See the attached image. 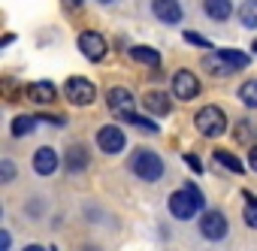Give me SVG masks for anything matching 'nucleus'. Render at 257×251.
<instances>
[{
  "label": "nucleus",
  "mask_w": 257,
  "mask_h": 251,
  "mask_svg": "<svg viewBox=\"0 0 257 251\" xmlns=\"http://www.w3.org/2000/svg\"><path fill=\"white\" fill-rule=\"evenodd\" d=\"M167 206H170V215H173L176 221H191L194 215L206 212V209H203V206H206V197H203V191H200L194 182H188V185H182L176 194H170Z\"/></svg>",
  "instance_id": "1"
},
{
  "label": "nucleus",
  "mask_w": 257,
  "mask_h": 251,
  "mask_svg": "<svg viewBox=\"0 0 257 251\" xmlns=\"http://www.w3.org/2000/svg\"><path fill=\"white\" fill-rule=\"evenodd\" d=\"M131 170H134V176L143 179V182H158V179L164 176V161H161V155L152 152V149H137L134 158H131Z\"/></svg>",
  "instance_id": "2"
},
{
  "label": "nucleus",
  "mask_w": 257,
  "mask_h": 251,
  "mask_svg": "<svg viewBox=\"0 0 257 251\" xmlns=\"http://www.w3.org/2000/svg\"><path fill=\"white\" fill-rule=\"evenodd\" d=\"M194 124H197V131H200L203 137L218 140V137L227 134V112H224L221 106H203V109L197 112Z\"/></svg>",
  "instance_id": "3"
},
{
  "label": "nucleus",
  "mask_w": 257,
  "mask_h": 251,
  "mask_svg": "<svg viewBox=\"0 0 257 251\" xmlns=\"http://www.w3.org/2000/svg\"><path fill=\"white\" fill-rule=\"evenodd\" d=\"M230 233V221L221 209H206L200 215V236L209 239V242H224Z\"/></svg>",
  "instance_id": "4"
},
{
  "label": "nucleus",
  "mask_w": 257,
  "mask_h": 251,
  "mask_svg": "<svg viewBox=\"0 0 257 251\" xmlns=\"http://www.w3.org/2000/svg\"><path fill=\"white\" fill-rule=\"evenodd\" d=\"M64 94H67V100H70L73 106H91V103L97 100V88H94V82H88L85 76H70L67 85H64Z\"/></svg>",
  "instance_id": "5"
},
{
  "label": "nucleus",
  "mask_w": 257,
  "mask_h": 251,
  "mask_svg": "<svg viewBox=\"0 0 257 251\" xmlns=\"http://www.w3.org/2000/svg\"><path fill=\"white\" fill-rule=\"evenodd\" d=\"M97 146L103 155H121L127 149V134L118 128V124H103L97 131Z\"/></svg>",
  "instance_id": "6"
},
{
  "label": "nucleus",
  "mask_w": 257,
  "mask_h": 251,
  "mask_svg": "<svg viewBox=\"0 0 257 251\" xmlns=\"http://www.w3.org/2000/svg\"><path fill=\"white\" fill-rule=\"evenodd\" d=\"M76 46H79V52H82L88 61H94V64H97V61H103V58H106V52H109L106 37H103V34H97V31H82Z\"/></svg>",
  "instance_id": "7"
},
{
  "label": "nucleus",
  "mask_w": 257,
  "mask_h": 251,
  "mask_svg": "<svg viewBox=\"0 0 257 251\" xmlns=\"http://www.w3.org/2000/svg\"><path fill=\"white\" fill-rule=\"evenodd\" d=\"M200 94H203V85H200V79H197L191 70H179V73L173 76V97H176V100L188 103V100H194V97H200Z\"/></svg>",
  "instance_id": "8"
},
{
  "label": "nucleus",
  "mask_w": 257,
  "mask_h": 251,
  "mask_svg": "<svg viewBox=\"0 0 257 251\" xmlns=\"http://www.w3.org/2000/svg\"><path fill=\"white\" fill-rule=\"evenodd\" d=\"M143 106H146V112L155 115V118L173 115V97H170L167 91H149V94L143 97Z\"/></svg>",
  "instance_id": "9"
},
{
  "label": "nucleus",
  "mask_w": 257,
  "mask_h": 251,
  "mask_svg": "<svg viewBox=\"0 0 257 251\" xmlns=\"http://www.w3.org/2000/svg\"><path fill=\"white\" fill-rule=\"evenodd\" d=\"M88 164H91V152H88L82 143H70L67 152H64V167H67L70 173H85Z\"/></svg>",
  "instance_id": "10"
},
{
  "label": "nucleus",
  "mask_w": 257,
  "mask_h": 251,
  "mask_svg": "<svg viewBox=\"0 0 257 251\" xmlns=\"http://www.w3.org/2000/svg\"><path fill=\"white\" fill-rule=\"evenodd\" d=\"M34 170H37V176H52L58 167H61V161H58V152L52 149V146H40L37 152H34Z\"/></svg>",
  "instance_id": "11"
},
{
  "label": "nucleus",
  "mask_w": 257,
  "mask_h": 251,
  "mask_svg": "<svg viewBox=\"0 0 257 251\" xmlns=\"http://www.w3.org/2000/svg\"><path fill=\"white\" fill-rule=\"evenodd\" d=\"M152 13L164 25H179L182 22V7L179 0H152Z\"/></svg>",
  "instance_id": "12"
},
{
  "label": "nucleus",
  "mask_w": 257,
  "mask_h": 251,
  "mask_svg": "<svg viewBox=\"0 0 257 251\" xmlns=\"http://www.w3.org/2000/svg\"><path fill=\"white\" fill-rule=\"evenodd\" d=\"M106 103H109V109L115 115H124V112L134 109V94L127 91V88H121V85H115V88L106 91Z\"/></svg>",
  "instance_id": "13"
},
{
  "label": "nucleus",
  "mask_w": 257,
  "mask_h": 251,
  "mask_svg": "<svg viewBox=\"0 0 257 251\" xmlns=\"http://www.w3.org/2000/svg\"><path fill=\"white\" fill-rule=\"evenodd\" d=\"M55 94H58V88H55L52 82H31V85L25 88V97H28L31 103H40V106L52 103Z\"/></svg>",
  "instance_id": "14"
},
{
  "label": "nucleus",
  "mask_w": 257,
  "mask_h": 251,
  "mask_svg": "<svg viewBox=\"0 0 257 251\" xmlns=\"http://www.w3.org/2000/svg\"><path fill=\"white\" fill-rule=\"evenodd\" d=\"M203 13L212 22H227L230 13H233V4H230V0H203Z\"/></svg>",
  "instance_id": "15"
},
{
  "label": "nucleus",
  "mask_w": 257,
  "mask_h": 251,
  "mask_svg": "<svg viewBox=\"0 0 257 251\" xmlns=\"http://www.w3.org/2000/svg\"><path fill=\"white\" fill-rule=\"evenodd\" d=\"M37 124H40V118H37V115H16V118H13V124H10V131H13V137H16V140H22V137H31V134H34Z\"/></svg>",
  "instance_id": "16"
},
{
  "label": "nucleus",
  "mask_w": 257,
  "mask_h": 251,
  "mask_svg": "<svg viewBox=\"0 0 257 251\" xmlns=\"http://www.w3.org/2000/svg\"><path fill=\"white\" fill-rule=\"evenodd\" d=\"M218 58H221L227 67H233V70H245V67H251V55H248V52H236V49H218Z\"/></svg>",
  "instance_id": "17"
},
{
  "label": "nucleus",
  "mask_w": 257,
  "mask_h": 251,
  "mask_svg": "<svg viewBox=\"0 0 257 251\" xmlns=\"http://www.w3.org/2000/svg\"><path fill=\"white\" fill-rule=\"evenodd\" d=\"M209 76H218V79H224V76H230L233 73V67H227L221 58H218V52H209L206 58H203V64H200Z\"/></svg>",
  "instance_id": "18"
},
{
  "label": "nucleus",
  "mask_w": 257,
  "mask_h": 251,
  "mask_svg": "<svg viewBox=\"0 0 257 251\" xmlns=\"http://www.w3.org/2000/svg\"><path fill=\"white\" fill-rule=\"evenodd\" d=\"M212 158H215V164H221V167L230 170V173H245V164H242L233 152H227V149H215Z\"/></svg>",
  "instance_id": "19"
},
{
  "label": "nucleus",
  "mask_w": 257,
  "mask_h": 251,
  "mask_svg": "<svg viewBox=\"0 0 257 251\" xmlns=\"http://www.w3.org/2000/svg\"><path fill=\"white\" fill-rule=\"evenodd\" d=\"M236 143H242V146H254V140H257V124L251 121V118H245V121H239L236 124Z\"/></svg>",
  "instance_id": "20"
},
{
  "label": "nucleus",
  "mask_w": 257,
  "mask_h": 251,
  "mask_svg": "<svg viewBox=\"0 0 257 251\" xmlns=\"http://www.w3.org/2000/svg\"><path fill=\"white\" fill-rule=\"evenodd\" d=\"M118 121H127V124H134V128H140V131H146V134H158L161 128H158V121H152V118H143V115H134V112H124V115H115Z\"/></svg>",
  "instance_id": "21"
},
{
  "label": "nucleus",
  "mask_w": 257,
  "mask_h": 251,
  "mask_svg": "<svg viewBox=\"0 0 257 251\" xmlns=\"http://www.w3.org/2000/svg\"><path fill=\"white\" fill-rule=\"evenodd\" d=\"M131 58L137 64H146V67H161V55L155 49H149V46H134L131 49Z\"/></svg>",
  "instance_id": "22"
},
{
  "label": "nucleus",
  "mask_w": 257,
  "mask_h": 251,
  "mask_svg": "<svg viewBox=\"0 0 257 251\" xmlns=\"http://www.w3.org/2000/svg\"><path fill=\"white\" fill-rule=\"evenodd\" d=\"M239 25L254 31L257 28V0H245V4L239 7Z\"/></svg>",
  "instance_id": "23"
},
{
  "label": "nucleus",
  "mask_w": 257,
  "mask_h": 251,
  "mask_svg": "<svg viewBox=\"0 0 257 251\" xmlns=\"http://www.w3.org/2000/svg\"><path fill=\"white\" fill-rule=\"evenodd\" d=\"M236 94H239V100H242L248 109H257V79H248V82H242Z\"/></svg>",
  "instance_id": "24"
},
{
  "label": "nucleus",
  "mask_w": 257,
  "mask_h": 251,
  "mask_svg": "<svg viewBox=\"0 0 257 251\" xmlns=\"http://www.w3.org/2000/svg\"><path fill=\"white\" fill-rule=\"evenodd\" d=\"M245 224L257 230V197H251L245 191Z\"/></svg>",
  "instance_id": "25"
},
{
  "label": "nucleus",
  "mask_w": 257,
  "mask_h": 251,
  "mask_svg": "<svg viewBox=\"0 0 257 251\" xmlns=\"http://www.w3.org/2000/svg\"><path fill=\"white\" fill-rule=\"evenodd\" d=\"M13 179H16V164H13L10 158H4V161H0V182L10 185Z\"/></svg>",
  "instance_id": "26"
},
{
  "label": "nucleus",
  "mask_w": 257,
  "mask_h": 251,
  "mask_svg": "<svg viewBox=\"0 0 257 251\" xmlns=\"http://www.w3.org/2000/svg\"><path fill=\"white\" fill-rule=\"evenodd\" d=\"M185 43L197 46V49H212V43L203 37V34H194V31H185Z\"/></svg>",
  "instance_id": "27"
},
{
  "label": "nucleus",
  "mask_w": 257,
  "mask_h": 251,
  "mask_svg": "<svg viewBox=\"0 0 257 251\" xmlns=\"http://www.w3.org/2000/svg\"><path fill=\"white\" fill-rule=\"evenodd\" d=\"M40 209H43V200H31V203L25 206V212H28V218H34V221H37V218L43 215Z\"/></svg>",
  "instance_id": "28"
},
{
  "label": "nucleus",
  "mask_w": 257,
  "mask_h": 251,
  "mask_svg": "<svg viewBox=\"0 0 257 251\" xmlns=\"http://www.w3.org/2000/svg\"><path fill=\"white\" fill-rule=\"evenodd\" d=\"M37 118H40V121H52V124H58V128H64V124H67V118L58 115V112H52V115L46 112V115H37Z\"/></svg>",
  "instance_id": "29"
},
{
  "label": "nucleus",
  "mask_w": 257,
  "mask_h": 251,
  "mask_svg": "<svg viewBox=\"0 0 257 251\" xmlns=\"http://www.w3.org/2000/svg\"><path fill=\"white\" fill-rule=\"evenodd\" d=\"M185 164H188L194 173H203V164H200V158H197V155H185Z\"/></svg>",
  "instance_id": "30"
},
{
  "label": "nucleus",
  "mask_w": 257,
  "mask_h": 251,
  "mask_svg": "<svg viewBox=\"0 0 257 251\" xmlns=\"http://www.w3.org/2000/svg\"><path fill=\"white\" fill-rule=\"evenodd\" d=\"M10 245H13V236H10V230H4L0 233V251H10Z\"/></svg>",
  "instance_id": "31"
},
{
  "label": "nucleus",
  "mask_w": 257,
  "mask_h": 251,
  "mask_svg": "<svg viewBox=\"0 0 257 251\" xmlns=\"http://www.w3.org/2000/svg\"><path fill=\"white\" fill-rule=\"evenodd\" d=\"M248 164H251V170L257 173V146H251V152H248Z\"/></svg>",
  "instance_id": "32"
},
{
  "label": "nucleus",
  "mask_w": 257,
  "mask_h": 251,
  "mask_svg": "<svg viewBox=\"0 0 257 251\" xmlns=\"http://www.w3.org/2000/svg\"><path fill=\"white\" fill-rule=\"evenodd\" d=\"M67 10H82V0H64Z\"/></svg>",
  "instance_id": "33"
},
{
  "label": "nucleus",
  "mask_w": 257,
  "mask_h": 251,
  "mask_svg": "<svg viewBox=\"0 0 257 251\" xmlns=\"http://www.w3.org/2000/svg\"><path fill=\"white\" fill-rule=\"evenodd\" d=\"M16 43V34H4V43H0V46H13Z\"/></svg>",
  "instance_id": "34"
},
{
  "label": "nucleus",
  "mask_w": 257,
  "mask_h": 251,
  "mask_svg": "<svg viewBox=\"0 0 257 251\" xmlns=\"http://www.w3.org/2000/svg\"><path fill=\"white\" fill-rule=\"evenodd\" d=\"M22 251H46V248H43V245H25Z\"/></svg>",
  "instance_id": "35"
},
{
  "label": "nucleus",
  "mask_w": 257,
  "mask_h": 251,
  "mask_svg": "<svg viewBox=\"0 0 257 251\" xmlns=\"http://www.w3.org/2000/svg\"><path fill=\"white\" fill-rule=\"evenodd\" d=\"M82 251H103V248H97V245H85Z\"/></svg>",
  "instance_id": "36"
},
{
  "label": "nucleus",
  "mask_w": 257,
  "mask_h": 251,
  "mask_svg": "<svg viewBox=\"0 0 257 251\" xmlns=\"http://www.w3.org/2000/svg\"><path fill=\"white\" fill-rule=\"evenodd\" d=\"M251 52H254V55H257V40H254V43H251Z\"/></svg>",
  "instance_id": "37"
},
{
  "label": "nucleus",
  "mask_w": 257,
  "mask_h": 251,
  "mask_svg": "<svg viewBox=\"0 0 257 251\" xmlns=\"http://www.w3.org/2000/svg\"><path fill=\"white\" fill-rule=\"evenodd\" d=\"M97 4H112V0H97Z\"/></svg>",
  "instance_id": "38"
}]
</instances>
